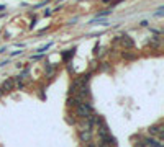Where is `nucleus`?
I'll return each instance as SVG.
<instances>
[{"mask_svg": "<svg viewBox=\"0 0 164 147\" xmlns=\"http://www.w3.org/2000/svg\"><path fill=\"white\" fill-rule=\"evenodd\" d=\"M148 131H149V134H153V136H159V134L163 133V126H161V124H153Z\"/></svg>", "mask_w": 164, "mask_h": 147, "instance_id": "obj_5", "label": "nucleus"}, {"mask_svg": "<svg viewBox=\"0 0 164 147\" xmlns=\"http://www.w3.org/2000/svg\"><path fill=\"white\" fill-rule=\"evenodd\" d=\"M121 38V43H123V46H125V48H128V49H131L133 46H135V43H133V39L130 38V36H120Z\"/></svg>", "mask_w": 164, "mask_h": 147, "instance_id": "obj_4", "label": "nucleus"}, {"mask_svg": "<svg viewBox=\"0 0 164 147\" xmlns=\"http://www.w3.org/2000/svg\"><path fill=\"white\" fill-rule=\"evenodd\" d=\"M75 115H77V118H81V119L89 118L90 115H94V108H92V105H90V103L82 102L81 105H79L77 108H75Z\"/></svg>", "mask_w": 164, "mask_h": 147, "instance_id": "obj_1", "label": "nucleus"}, {"mask_svg": "<svg viewBox=\"0 0 164 147\" xmlns=\"http://www.w3.org/2000/svg\"><path fill=\"white\" fill-rule=\"evenodd\" d=\"M53 74H54V67L51 66V64H46V75H48V77H51Z\"/></svg>", "mask_w": 164, "mask_h": 147, "instance_id": "obj_8", "label": "nucleus"}, {"mask_svg": "<svg viewBox=\"0 0 164 147\" xmlns=\"http://www.w3.org/2000/svg\"><path fill=\"white\" fill-rule=\"evenodd\" d=\"M108 136H110V129H108L107 124L100 126V128H99V139H100V141H104L105 137H108Z\"/></svg>", "mask_w": 164, "mask_h": 147, "instance_id": "obj_3", "label": "nucleus"}, {"mask_svg": "<svg viewBox=\"0 0 164 147\" xmlns=\"http://www.w3.org/2000/svg\"><path fill=\"white\" fill-rule=\"evenodd\" d=\"M51 46H53V43H49V44L43 46V48H39V49H38V53H41V54H43V53H46V51H48V49L51 48Z\"/></svg>", "mask_w": 164, "mask_h": 147, "instance_id": "obj_9", "label": "nucleus"}, {"mask_svg": "<svg viewBox=\"0 0 164 147\" xmlns=\"http://www.w3.org/2000/svg\"><path fill=\"white\" fill-rule=\"evenodd\" d=\"M79 139H81V142L87 144L92 141V131H86V129H81L79 131Z\"/></svg>", "mask_w": 164, "mask_h": 147, "instance_id": "obj_2", "label": "nucleus"}, {"mask_svg": "<svg viewBox=\"0 0 164 147\" xmlns=\"http://www.w3.org/2000/svg\"><path fill=\"white\" fill-rule=\"evenodd\" d=\"M136 147H146V146H144V144H143V142H139V144H138V146H136Z\"/></svg>", "mask_w": 164, "mask_h": 147, "instance_id": "obj_12", "label": "nucleus"}, {"mask_svg": "<svg viewBox=\"0 0 164 147\" xmlns=\"http://www.w3.org/2000/svg\"><path fill=\"white\" fill-rule=\"evenodd\" d=\"M86 147H97V144H94L92 141H90V142H87V144H86Z\"/></svg>", "mask_w": 164, "mask_h": 147, "instance_id": "obj_10", "label": "nucleus"}, {"mask_svg": "<svg viewBox=\"0 0 164 147\" xmlns=\"http://www.w3.org/2000/svg\"><path fill=\"white\" fill-rule=\"evenodd\" d=\"M23 87H25V85H23V82H18V84H17V88H18V90H22Z\"/></svg>", "mask_w": 164, "mask_h": 147, "instance_id": "obj_11", "label": "nucleus"}, {"mask_svg": "<svg viewBox=\"0 0 164 147\" xmlns=\"http://www.w3.org/2000/svg\"><path fill=\"white\" fill-rule=\"evenodd\" d=\"M74 51L75 49H69L67 53H62V61H69V57L74 56Z\"/></svg>", "mask_w": 164, "mask_h": 147, "instance_id": "obj_7", "label": "nucleus"}, {"mask_svg": "<svg viewBox=\"0 0 164 147\" xmlns=\"http://www.w3.org/2000/svg\"><path fill=\"white\" fill-rule=\"evenodd\" d=\"M13 88V79H8V80L4 82V85H2V90H12Z\"/></svg>", "mask_w": 164, "mask_h": 147, "instance_id": "obj_6", "label": "nucleus"}]
</instances>
